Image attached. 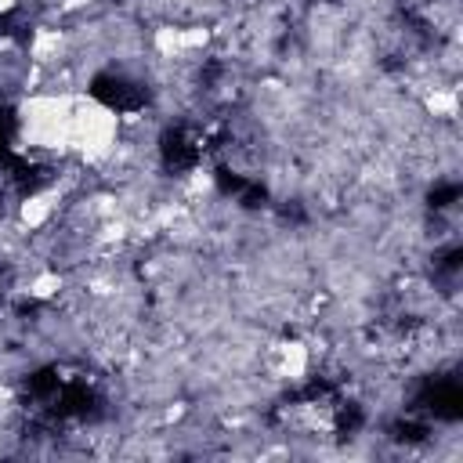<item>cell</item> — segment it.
Masks as SVG:
<instances>
[{"label": "cell", "instance_id": "obj_1", "mask_svg": "<svg viewBox=\"0 0 463 463\" xmlns=\"http://www.w3.org/2000/svg\"><path fill=\"white\" fill-rule=\"evenodd\" d=\"M188 141L181 138V134H167V160L174 163V167H188L192 160H195V148H185Z\"/></svg>", "mask_w": 463, "mask_h": 463}]
</instances>
